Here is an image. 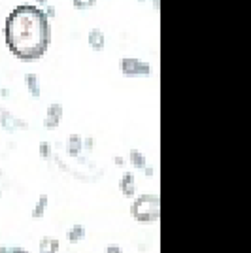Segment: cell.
<instances>
[{
    "instance_id": "2",
    "label": "cell",
    "mask_w": 251,
    "mask_h": 253,
    "mask_svg": "<svg viewBox=\"0 0 251 253\" xmlns=\"http://www.w3.org/2000/svg\"><path fill=\"white\" fill-rule=\"evenodd\" d=\"M130 213L140 225H153L161 219V197L155 193H144L134 199Z\"/></svg>"
},
{
    "instance_id": "10",
    "label": "cell",
    "mask_w": 251,
    "mask_h": 253,
    "mask_svg": "<svg viewBox=\"0 0 251 253\" xmlns=\"http://www.w3.org/2000/svg\"><path fill=\"white\" fill-rule=\"evenodd\" d=\"M84 238H85V227L82 223H76V225H72L66 231V240H68V244H78L82 242Z\"/></svg>"
},
{
    "instance_id": "22",
    "label": "cell",
    "mask_w": 251,
    "mask_h": 253,
    "mask_svg": "<svg viewBox=\"0 0 251 253\" xmlns=\"http://www.w3.org/2000/svg\"><path fill=\"white\" fill-rule=\"evenodd\" d=\"M0 253H11L10 248H6V246H0Z\"/></svg>"
},
{
    "instance_id": "17",
    "label": "cell",
    "mask_w": 251,
    "mask_h": 253,
    "mask_svg": "<svg viewBox=\"0 0 251 253\" xmlns=\"http://www.w3.org/2000/svg\"><path fill=\"white\" fill-rule=\"evenodd\" d=\"M144 174H146V178H153L155 170H153V167H149V165H147L146 169H144Z\"/></svg>"
},
{
    "instance_id": "5",
    "label": "cell",
    "mask_w": 251,
    "mask_h": 253,
    "mask_svg": "<svg viewBox=\"0 0 251 253\" xmlns=\"http://www.w3.org/2000/svg\"><path fill=\"white\" fill-rule=\"evenodd\" d=\"M63 119V106L59 102H53V104L47 106V112H45V119H43V126L47 130H55L59 123Z\"/></svg>"
},
{
    "instance_id": "8",
    "label": "cell",
    "mask_w": 251,
    "mask_h": 253,
    "mask_svg": "<svg viewBox=\"0 0 251 253\" xmlns=\"http://www.w3.org/2000/svg\"><path fill=\"white\" fill-rule=\"evenodd\" d=\"M87 42H89V45H91L93 49L100 51V49L106 45L104 32L100 31V29H91V31H89V34H87Z\"/></svg>"
},
{
    "instance_id": "15",
    "label": "cell",
    "mask_w": 251,
    "mask_h": 253,
    "mask_svg": "<svg viewBox=\"0 0 251 253\" xmlns=\"http://www.w3.org/2000/svg\"><path fill=\"white\" fill-rule=\"evenodd\" d=\"M40 155H42L43 159L51 157V146H49L47 142H42V144H40Z\"/></svg>"
},
{
    "instance_id": "24",
    "label": "cell",
    "mask_w": 251,
    "mask_h": 253,
    "mask_svg": "<svg viewBox=\"0 0 251 253\" xmlns=\"http://www.w3.org/2000/svg\"><path fill=\"white\" fill-rule=\"evenodd\" d=\"M38 2H42V4H45V0H38Z\"/></svg>"
},
{
    "instance_id": "16",
    "label": "cell",
    "mask_w": 251,
    "mask_h": 253,
    "mask_svg": "<svg viewBox=\"0 0 251 253\" xmlns=\"http://www.w3.org/2000/svg\"><path fill=\"white\" fill-rule=\"evenodd\" d=\"M106 253H123V250H121V246H117V244H110V246L106 248Z\"/></svg>"
},
{
    "instance_id": "7",
    "label": "cell",
    "mask_w": 251,
    "mask_h": 253,
    "mask_svg": "<svg viewBox=\"0 0 251 253\" xmlns=\"http://www.w3.org/2000/svg\"><path fill=\"white\" fill-rule=\"evenodd\" d=\"M64 151L70 157H78L84 151V138L80 136V134H70V136L66 138V142H64Z\"/></svg>"
},
{
    "instance_id": "1",
    "label": "cell",
    "mask_w": 251,
    "mask_h": 253,
    "mask_svg": "<svg viewBox=\"0 0 251 253\" xmlns=\"http://www.w3.org/2000/svg\"><path fill=\"white\" fill-rule=\"evenodd\" d=\"M51 23L45 11L34 4H19L4 21V40L19 61L42 59L51 43Z\"/></svg>"
},
{
    "instance_id": "6",
    "label": "cell",
    "mask_w": 251,
    "mask_h": 253,
    "mask_svg": "<svg viewBox=\"0 0 251 253\" xmlns=\"http://www.w3.org/2000/svg\"><path fill=\"white\" fill-rule=\"evenodd\" d=\"M119 189H121L125 199H132L136 195V176H134V172H123V176L119 179Z\"/></svg>"
},
{
    "instance_id": "18",
    "label": "cell",
    "mask_w": 251,
    "mask_h": 253,
    "mask_svg": "<svg viewBox=\"0 0 251 253\" xmlns=\"http://www.w3.org/2000/svg\"><path fill=\"white\" fill-rule=\"evenodd\" d=\"M84 148L87 149V151H91V149H93V138H87V140H85Z\"/></svg>"
},
{
    "instance_id": "20",
    "label": "cell",
    "mask_w": 251,
    "mask_h": 253,
    "mask_svg": "<svg viewBox=\"0 0 251 253\" xmlns=\"http://www.w3.org/2000/svg\"><path fill=\"white\" fill-rule=\"evenodd\" d=\"M138 252H140V253H147V244H144V242L138 244Z\"/></svg>"
},
{
    "instance_id": "21",
    "label": "cell",
    "mask_w": 251,
    "mask_h": 253,
    "mask_svg": "<svg viewBox=\"0 0 251 253\" xmlns=\"http://www.w3.org/2000/svg\"><path fill=\"white\" fill-rule=\"evenodd\" d=\"M114 163L117 165V167H123V165H125V159H123V157H115Z\"/></svg>"
},
{
    "instance_id": "23",
    "label": "cell",
    "mask_w": 251,
    "mask_h": 253,
    "mask_svg": "<svg viewBox=\"0 0 251 253\" xmlns=\"http://www.w3.org/2000/svg\"><path fill=\"white\" fill-rule=\"evenodd\" d=\"M153 4H155V10H159V8H161V0H153Z\"/></svg>"
},
{
    "instance_id": "3",
    "label": "cell",
    "mask_w": 251,
    "mask_h": 253,
    "mask_svg": "<svg viewBox=\"0 0 251 253\" xmlns=\"http://www.w3.org/2000/svg\"><path fill=\"white\" fill-rule=\"evenodd\" d=\"M121 72L128 78L132 76H149L151 74V64L146 63V61H140V59H134V57H125L121 59Z\"/></svg>"
},
{
    "instance_id": "13",
    "label": "cell",
    "mask_w": 251,
    "mask_h": 253,
    "mask_svg": "<svg viewBox=\"0 0 251 253\" xmlns=\"http://www.w3.org/2000/svg\"><path fill=\"white\" fill-rule=\"evenodd\" d=\"M27 89L31 91V95L34 98H40V82H38V76L36 74H27Z\"/></svg>"
},
{
    "instance_id": "4",
    "label": "cell",
    "mask_w": 251,
    "mask_h": 253,
    "mask_svg": "<svg viewBox=\"0 0 251 253\" xmlns=\"http://www.w3.org/2000/svg\"><path fill=\"white\" fill-rule=\"evenodd\" d=\"M0 125H2L4 130H8V132H15L17 128H21V130L29 128L27 121H23V119L15 117L13 114H10L6 108H0Z\"/></svg>"
},
{
    "instance_id": "14",
    "label": "cell",
    "mask_w": 251,
    "mask_h": 253,
    "mask_svg": "<svg viewBox=\"0 0 251 253\" xmlns=\"http://www.w3.org/2000/svg\"><path fill=\"white\" fill-rule=\"evenodd\" d=\"M72 4L76 10H91L96 4V0H72Z\"/></svg>"
},
{
    "instance_id": "9",
    "label": "cell",
    "mask_w": 251,
    "mask_h": 253,
    "mask_svg": "<svg viewBox=\"0 0 251 253\" xmlns=\"http://www.w3.org/2000/svg\"><path fill=\"white\" fill-rule=\"evenodd\" d=\"M61 252V242L57 238L45 236L38 244V253H59Z\"/></svg>"
},
{
    "instance_id": "19",
    "label": "cell",
    "mask_w": 251,
    "mask_h": 253,
    "mask_svg": "<svg viewBox=\"0 0 251 253\" xmlns=\"http://www.w3.org/2000/svg\"><path fill=\"white\" fill-rule=\"evenodd\" d=\"M10 252L11 253H29L25 248H21V246H15V248H10Z\"/></svg>"
},
{
    "instance_id": "11",
    "label": "cell",
    "mask_w": 251,
    "mask_h": 253,
    "mask_svg": "<svg viewBox=\"0 0 251 253\" xmlns=\"http://www.w3.org/2000/svg\"><path fill=\"white\" fill-rule=\"evenodd\" d=\"M47 204H49V197L43 193V195H40V199L36 201V204H34V208L31 211L32 219H42L45 215V210H47Z\"/></svg>"
},
{
    "instance_id": "12",
    "label": "cell",
    "mask_w": 251,
    "mask_h": 253,
    "mask_svg": "<svg viewBox=\"0 0 251 253\" xmlns=\"http://www.w3.org/2000/svg\"><path fill=\"white\" fill-rule=\"evenodd\" d=\"M128 159H130V165H132L134 169L144 170L147 167L146 155H144L142 151H138V149H130V153H128Z\"/></svg>"
}]
</instances>
